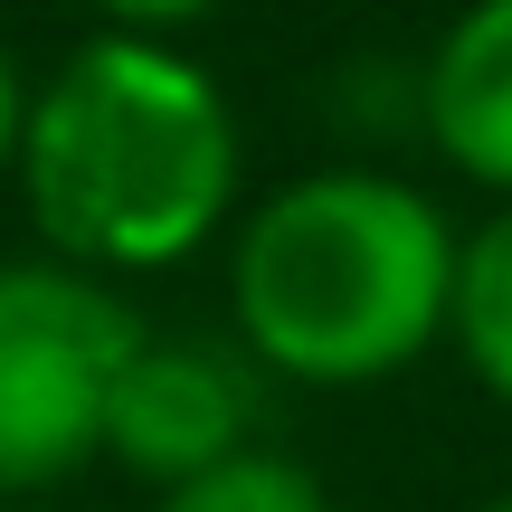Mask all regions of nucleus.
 <instances>
[{
  "label": "nucleus",
  "mask_w": 512,
  "mask_h": 512,
  "mask_svg": "<svg viewBox=\"0 0 512 512\" xmlns=\"http://www.w3.org/2000/svg\"><path fill=\"white\" fill-rule=\"evenodd\" d=\"M29 219L67 266H181L238 200V114L162 38H86L29 95Z\"/></svg>",
  "instance_id": "obj_1"
},
{
  "label": "nucleus",
  "mask_w": 512,
  "mask_h": 512,
  "mask_svg": "<svg viewBox=\"0 0 512 512\" xmlns=\"http://www.w3.org/2000/svg\"><path fill=\"white\" fill-rule=\"evenodd\" d=\"M456 238L408 181L313 171L238 238V323L285 380L351 389L408 370L456 323Z\"/></svg>",
  "instance_id": "obj_2"
},
{
  "label": "nucleus",
  "mask_w": 512,
  "mask_h": 512,
  "mask_svg": "<svg viewBox=\"0 0 512 512\" xmlns=\"http://www.w3.org/2000/svg\"><path fill=\"white\" fill-rule=\"evenodd\" d=\"M133 351V304L86 266H0V494H38L105 456V408Z\"/></svg>",
  "instance_id": "obj_3"
},
{
  "label": "nucleus",
  "mask_w": 512,
  "mask_h": 512,
  "mask_svg": "<svg viewBox=\"0 0 512 512\" xmlns=\"http://www.w3.org/2000/svg\"><path fill=\"white\" fill-rule=\"evenodd\" d=\"M247 418H256V389L228 351L143 332V351L124 361L105 408V456H124L133 475H152L171 494V484H200L228 456H247Z\"/></svg>",
  "instance_id": "obj_4"
},
{
  "label": "nucleus",
  "mask_w": 512,
  "mask_h": 512,
  "mask_svg": "<svg viewBox=\"0 0 512 512\" xmlns=\"http://www.w3.org/2000/svg\"><path fill=\"white\" fill-rule=\"evenodd\" d=\"M427 133L484 190H512V0H475L427 57Z\"/></svg>",
  "instance_id": "obj_5"
},
{
  "label": "nucleus",
  "mask_w": 512,
  "mask_h": 512,
  "mask_svg": "<svg viewBox=\"0 0 512 512\" xmlns=\"http://www.w3.org/2000/svg\"><path fill=\"white\" fill-rule=\"evenodd\" d=\"M475 361V380L512 408V209L484 219L456 256V323H446Z\"/></svg>",
  "instance_id": "obj_6"
},
{
  "label": "nucleus",
  "mask_w": 512,
  "mask_h": 512,
  "mask_svg": "<svg viewBox=\"0 0 512 512\" xmlns=\"http://www.w3.org/2000/svg\"><path fill=\"white\" fill-rule=\"evenodd\" d=\"M162 512H332L323 503V484L304 475V465H285V456H228L219 475H200V484H171Z\"/></svg>",
  "instance_id": "obj_7"
},
{
  "label": "nucleus",
  "mask_w": 512,
  "mask_h": 512,
  "mask_svg": "<svg viewBox=\"0 0 512 512\" xmlns=\"http://www.w3.org/2000/svg\"><path fill=\"white\" fill-rule=\"evenodd\" d=\"M95 10H105L124 38H162V29H181V19H209L219 0H95Z\"/></svg>",
  "instance_id": "obj_8"
},
{
  "label": "nucleus",
  "mask_w": 512,
  "mask_h": 512,
  "mask_svg": "<svg viewBox=\"0 0 512 512\" xmlns=\"http://www.w3.org/2000/svg\"><path fill=\"white\" fill-rule=\"evenodd\" d=\"M19 133H29V86H19V57L0 48V171L19 162Z\"/></svg>",
  "instance_id": "obj_9"
},
{
  "label": "nucleus",
  "mask_w": 512,
  "mask_h": 512,
  "mask_svg": "<svg viewBox=\"0 0 512 512\" xmlns=\"http://www.w3.org/2000/svg\"><path fill=\"white\" fill-rule=\"evenodd\" d=\"M494 512H512V494H503V503H494Z\"/></svg>",
  "instance_id": "obj_10"
}]
</instances>
